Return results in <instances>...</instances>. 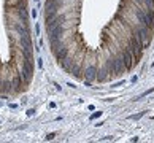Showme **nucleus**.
<instances>
[{"label": "nucleus", "instance_id": "f03ea898", "mask_svg": "<svg viewBox=\"0 0 154 143\" xmlns=\"http://www.w3.org/2000/svg\"><path fill=\"white\" fill-rule=\"evenodd\" d=\"M124 64H122V59H111L108 60V73L111 75H121V72L124 70Z\"/></svg>", "mask_w": 154, "mask_h": 143}, {"label": "nucleus", "instance_id": "4468645a", "mask_svg": "<svg viewBox=\"0 0 154 143\" xmlns=\"http://www.w3.org/2000/svg\"><path fill=\"white\" fill-rule=\"evenodd\" d=\"M8 107H10V110H16V108H17V104H13V102H10Z\"/></svg>", "mask_w": 154, "mask_h": 143}, {"label": "nucleus", "instance_id": "9b49d317", "mask_svg": "<svg viewBox=\"0 0 154 143\" xmlns=\"http://www.w3.org/2000/svg\"><path fill=\"white\" fill-rule=\"evenodd\" d=\"M32 18H33V19L38 18V7H37V8H32Z\"/></svg>", "mask_w": 154, "mask_h": 143}, {"label": "nucleus", "instance_id": "2eb2a0df", "mask_svg": "<svg viewBox=\"0 0 154 143\" xmlns=\"http://www.w3.org/2000/svg\"><path fill=\"white\" fill-rule=\"evenodd\" d=\"M52 86L56 88V91H62V88L59 86V83H56V81H52Z\"/></svg>", "mask_w": 154, "mask_h": 143}, {"label": "nucleus", "instance_id": "f257e3e1", "mask_svg": "<svg viewBox=\"0 0 154 143\" xmlns=\"http://www.w3.org/2000/svg\"><path fill=\"white\" fill-rule=\"evenodd\" d=\"M65 26L59 24V26H54L51 29H46V35H48V42L49 40H56V38H62V35L65 33Z\"/></svg>", "mask_w": 154, "mask_h": 143}, {"label": "nucleus", "instance_id": "aec40b11", "mask_svg": "<svg viewBox=\"0 0 154 143\" xmlns=\"http://www.w3.org/2000/svg\"><path fill=\"white\" fill-rule=\"evenodd\" d=\"M33 2H35V3H38V2H40V0H33Z\"/></svg>", "mask_w": 154, "mask_h": 143}, {"label": "nucleus", "instance_id": "9d476101", "mask_svg": "<svg viewBox=\"0 0 154 143\" xmlns=\"http://www.w3.org/2000/svg\"><path fill=\"white\" fill-rule=\"evenodd\" d=\"M40 32H42L40 24H35V35H37V37H40Z\"/></svg>", "mask_w": 154, "mask_h": 143}, {"label": "nucleus", "instance_id": "39448f33", "mask_svg": "<svg viewBox=\"0 0 154 143\" xmlns=\"http://www.w3.org/2000/svg\"><path fill=\"white\" fill-rule=\"evenodd\" d=\"M95 68L94 65H87V67H84V70H83V73H84V76L89 79V81H92V79H95Z\"/></svg>", "mask_w": 154, "mask_h": 143}, {"label": "nucleus", "instance_id": "6ab92c4d", "mask_svg": "<svg viewBox=\"0 0 154 143\" xmlns=\"http://www.w3.org/2000/svg\"><path fill=\"white\" fill-rule=\"evenodd\" d=\"M3 107V102H0V108H2Z\"/></svg>", "mask_w": 154, "mask_h": 143}, {"label": "nucleus", "instance_id": "6e6552de", "mask_svg": "<svg viewBox=\"0 0 154 143\" xmlns=\"http://www.w3.org/2000/svg\"><path fill=\"white\" fill-rule=\"evenodd\" d=\"M37 65H38V70H43V57L38 56V59H37Z\"/></svg>", "mask_w": 154, "mask_h": 143}, {"label": "nucleus", "instance_id": "1a4fd4ad", "mask_svg": "<svg viewBox=\"0 0 154 143\" xmlns=\"http://www.w3.org/2000/svg\"><path fill=\"white\" fill-rule=\"evenodd\" d=\"M35 113H37V110H35V108H30V110L26 111V116H27V118H32V116H35Z\"/></svg>", "mask_w": 154, "mask_h": 143}, {"label": "nucleus", "instance_id": "a211bd4d", "mask_svg": "<svg viewBox=\"0 0 154 143\" xmlns=\"http://www.w3.org/2000/svg\"><path fill=\"white\" fill-rule=\"evenodd\" d=\"M67 86H70L72 89H75V88H76V84H73V83H67Z\"/></svg>", "mask_w": 154, "mask_h": 143}, {"label": "nucleus", "instance_id": "423d86ee", "mask_svg": "<svg viewBox=\"0 0 154 143\" xmlns=\"http://www.w3.org/2000/svg\"><path fill=\"white\" fill-rule=\"evenodd\" d=\"M145 115H146V111H140V113H137V115H130L129 119H140V118L145 116Z\"/></svg>", "mask_w": 154, "mask_h": 143}, {"label": "nucleus", "instance_id": "f8f14e48", "mask_svg": "<svg viewBox=\"0 0 154 143\" xmlns=\"http://www.w3.org/2000/svg\"><path fill=\"white\" fill-rule=\"evenodd\" d=\"M54 138H56V134H54V132H52V134H48V135L45 137V140H46V141H49V140H54Z\"/></svg>", "mask_w": 154, "mask_h": 143}, {"label": "nucleus", "instance_id": "ddd939ff", "mask_svg": "<svg viewBox=\"0 0 154 143\" xmlns=\"http://www.w3.org/2000/svg\"><path fill=\"white\" fill-rule=\"evenodd\" d=\"M110 140H114V137L113 135H106V137H102L100 138V141H110Z\"/></svg>", "mask_w": 154, "mask_h": 143}, {"label": "nucleus", "instance_id": "0eeeda50", "mask_svg": "<svg viewBox=\"0 0 154 143\" xmlns=\"http://www.w3.org/2000/svg\"><path fill=\"white\" fill-rule=\"evenodd\" d=\"M100 116H102V111H95V113H92V115L89 116V119H91V121H95V119L100 118Z\"/></svg>", "mask_w": 154, "mask_h": 143}, {"label": "nucleus", "instance_id": "7ed1b4c3", "mask_svg": "<svg viewBox=\"0 0 154 143\" xmlns=\"http://www.w3.org/2000/svg\"><path fill=\"white\" fill-rule=\"evenodd\" d=\"M64 7V0H46L45 3V14H51V13H59L57 10Z\"/></svg>", "mask_w": 154, "mask_h": 143}, {"label": "nucleus", "instance_id": "dca6fc26", "mask_svg": "<svg viewBox=\"0 0 154 143\" xmlns=\"http://www.w3.org/2000/svg\"><path fill=\"white\" fill-rule=\"evenodd\" d=\"M130 81H132V83H137V81H138V76H137V75H135V76H132Z\"/></svg>", "mask_w": 154, "mask_h": 143}, {"label": "nucleus", "instance_id": "20e7f679", "mask_svg": "<svg viewBox=\"0 0 154 143\" xmlns=\"http://www.w3.org/2000/svg\"><path fill=\"white\" fill-rule=\"evenodd\" d=\"M122 64H124V67L127 68V70H130L132 67H133V56H132V53L129 51V49H126V51H122Z\"/></svg>", "mask_w": 154, "mask_h": 143}, {"label": "nucleus", "instance_id": "f3484780", "mask_svg": "<svg viewBox=\"0 0 154 143\" xmlns=\"http://www.w3.org/2000/svg\"><path fill=\"white\" fill-rule=\"evenodd\" d=\"M122 84H124V81H119V83L114 84V88H119V86H122Z\"/></svg>", "mask_w": 154, "mask_h": 143}]
</instances>
